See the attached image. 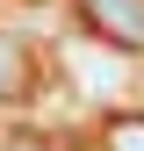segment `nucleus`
<instances>
[{"label": "nucleus", "mask_w": 144, "mask_h": 151, "mask_svg": "<svg viewBox=\"0 0 144 151\" xmlns=\"http://www.w3.org/2000/svg\"><path fill=\"white\" fill-rule=\"evenodd\" d=\"M79 22L115 50H137L144 58V0H79Z\"/></svg>", "instance_id": "1"}, {"label": "nucleus", "mask_w": 144, "mask_h": 151, "mask_svg": "<svg viewBox=\"0 0 144 151\" xmlns=\"http://www.w3.org/2000/svg\"><path fill=\"white\" fill-rule=\"evenodd\" d=\"M101 144H108V151H144V115H115Z\"/></svg>", "instance_id": "3"}, {"label": "nucleus", "mask_w": 144, "mask_h": 151, "mask_svg": "<svg viewBox=\"0 0 144 151\" xmlns=\"http://www.w3.org/2000/svg\"><path fill=\"white\" fill-rule=\"evenodd\" d=\"M22 79H29V58H22V43H14V36H0V101H7Z\"/></svg>", "instance_id": "2"}]
</instances>
